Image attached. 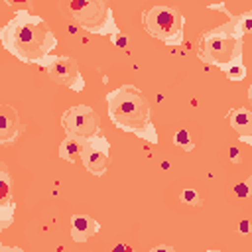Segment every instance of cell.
<instances>
[{
    "mask_svg": "<svg viewBox=\"0 0 252 252\" xmlns=\"http://www.w3.org/2000/svg\"><path fill=\"white\" fill-rule=\"evenodd\" d=\"M0 41L4 49L22 63L39 65L57 47V37L47 22L39 16H33L30 10H16L14 18L4 24Z\"/></svg>",
    "mask_w": 252,
    "mask_h": 252,
    "instance_id": "cell-1",
    "label": "cell"
},
{
    "mask_svg": "<svg viewBox=\"0 0 252 252\" xmlns=\"http://www.w3.org/2000/svg\"><path fill=\"white\" fill-rule=\"evenodd\" d=\"M106 106L108 118L116 128L130 132L148 144H158V130L152 122L150 102L138 87L122 85L110 91L106 94Z\"/></svg>",
    "mask_w": 252,
    "mask_h": 252,
    "instance_id": "cell-2",
    "label": "cell"
},
{
    "mask_svg": "<svg viewBox=\"0 0 252 252\" xmlns=\"http://www.w3.org/2000/svg\"><path fill=\"white\" fill-rule=\"evenodd\" d=\"M242 30L230 16L226 24L203 33L197 55L201 61L224 71L228 65L242 61Z\"/></svg>",
    "mask_w": 252,
    "mask_h": 252,
    "instance_id": "cell-3",
    "label": "cell"
},
{
    "mask_svg": "<svg viewBox=\"0 0 252 252\" xmlns=\"http://www.w3.org/2000/svg\"><path fill=\"white\" fill-rule=\"evenodd\" d=\"M61 6L79 28L98 35H120L108 0H63Z\"/></svg>",
    "mask_w": 252,
    "mask_h": 252,
    "instance_id": "cell-4",
    "label": "cell"
},
{
    "mask_svg": "<svg viewBox=\"0 0 252 252\" xmlns=\"http://www.w3.org/2000/svg\"><path fill=\"white\" fill-rule=\"evenodd\" d=\"M144 30L159 39L165 45H181L183 43V28H185V16L173 8V6H152L142 14Z\"/></svg>",
    "mask_w": 252,
    "mask_h": 252,
    "instance_id": "cell-5",
    "label": "cell"
},
{
    "mask_svg": "<svg viewBox=\"0 0 252 252\" xmlns=\"http://www.w3.org/2000/svg\"><path fill=\"white\" fill-rule=\"evenodd\" d=\"M61 124L67 134L83 142L100 132V116L96 114V110H93L87 104H77L65 110L61 116Z\"/></svg>",
    "mask_w": 252,
    "mask_h": 252,
    "instance_id": "cell-6",
    "label": "cell"
},
{
    "mask_svg": "<svg viewBox=\"0 0 252 252\" xmlns=\"http://www.w3.org/2000/svg\"><path fill=\"white\" fill-rule=\"evenodd\" d=\"M43 67H47V73L49 77L57 83V85H63L71 91H77L81 93L85 89V81H83V75L79 71V65L73 57H67V55H59V57H47L41 61Z\"/></svg>",
    "mask_w": 252,
    "mask_h": 252,
    "instance_id": "cell-7",
    "label": "cell"
},
{
    "mask_svg": "<svg viewBox=\"0 0 252 252\" xmlns=\"http://www.w3.org/2000/svg\"><path fill=\"white\" fill-rule=\"evenodd\" d=\"M81 161H83L85 169L96 177L106 173V169L110 165V142L106 140V136L102 132L85 140Z\"/></svg>",
    "mask_w": 252,
    "mask_h": 252,
    "instance_id": "cell-8",
    "label": "cell"
},
{
    "mask_svg": "<svg viewBox=\"0 0 252 252\" xmlns=\"http://www.w3.org/2000/svg\"><path fill=\"white\" fill-rule=\"evenodd\" d=\"M20 132H22V124H20L18 112L10 104H2L0 106V142L8 146L20 136Z\"/></svg>",
    "mask_w": 252,
    "mask_h": 252,
    "instance_id": "cell-9",
    "label": "cell"
},
{
    "mask_svg": "<svg viewBox=\"0 0 252 252\" xmlns=\"http://www.w3.org/2000/svg\"><path fill=\"white\" fill-rule=\"evenodd\" d=\"M228 122L236 132L240 142L252 146V110L248 108H232L228 112Z\"/></svg>",
    "mask_w": 252,
    "mask_h": 252,
    "instance_id": "cell-10",
    "label": "cell"
},
{
    "mask_svg": "<svg viewBox=\"0 0 252 252\" xmlns=\"http://www.w3.org/2000/svg\"><path fill=\"white\" fill-rule=\"evenodd\" d=\"M100 230V224L89 215H73L71 217V238L73 242H87Z\"/></svg>",
    "mask_w": 252,
    "mask_h": 252,
    "instance_id": "cell-11",
    "label": "cell"
},
{
    "mask_svg": "<svg viewBox=\"0 0 252 252\" xmlns=\"http://www.w3.org/2000/svg\"><path fill=\"white\" fill-rule=\"evenodd\" d=\"M83 146H85L83 140H79V138L67 134V136L63 138V142L59 144V158H63V159L69 161V163H75V161L81 158V154H83Z\"/></svg>",
    "mask_w": 252,
    "mask_h": 252,
    "instance_id": "cell-12",
    "label": "cell"
},
{
    "mask_svg": "<svg viewBox=\"0 0 252 252\" xmlns=\"http://www.w3.org/2000/svg\"><path fill=\"white\" fill-rule=\"evenodd\" d=\"M173 144L179 146V148L185 150V152L195 150V142H193V138H191V134H189L187 128H177V130H175V134H173Z\"/></svg>",
    "mask_w": 252,
    "mask_h": 252,
    "instance_id": "cell-13",
    "label": "cell"
},
{
    "mask_svg": "<svg viewBox=\"0 0 252 252\" xmlns=\"http://www.w3.org/2000/svg\"><path fill=\"white\" fill-rule=\"evenodd\" d=\"M12 203V193H10V177L6 165H0V205Z\"/></svg>",
    "mask_w": 252,
    "mask_h": 252,
    "instance_id": "cell-14",
    "label": "cell"
},
{
    "mask_svg": "<svg viewBox=\"0 0 252 252\" xmlns=\"http://www.w3.org/2000/svg\"><path fill=\"white\" fill-rule=\"evenodd\" d=\"M179 199H181L183 205H191V207H201L203 205V197L195 189H183L179 193Z\"/></svg>",
    "mask_w": 252,
    "mask_h": 252,
    "instance_id": "cell-15",
    "label": "cell"
},
{
    "mask_svg": "<svg viewBox=\"0 0 252 252\" xmlns=\"http://www.w3.org/2000/svg\"><path fill=\"white\" fill-rule=\"evenodd\" d=\"M224 73H226V77H228L230 81H242V79L246 77V67L242 65V61H238V63L228 65V67L224 69Z\"/></svg>",
    "mask_w": 252,
    "mask_h": 252,
    "instance_id": "cell-16",
    "label": "cell"
},
{
    "mask_svg": "<svg viewBox=\"0 0 252 252\" xmlns=\"http://www.w3.org/2000/svg\"><path fill=\"white\" fill-rule=\"evenodd\" d=\"M14 211H16V205L14 203H8V205H0V228H8L10 222H12V217H14Z\"/></svg>",
    "mask_w": 252,
    "mask_h": 252,
    "instance_id": "cell-17",
    "label": "cell"
},
{
    "mask_svg": "<svg viewBox=\"0 0 252 252\" xmlns=\"http://www.w3.org/2000/svg\"><path fill=\"white\" fill-rule=\"evenodd\" d=\"M234 193H236V197H240V199L250 197V195H252V177H248V179L236 183V185H234Z\"/></svg>",
    "mask_w": 252,
    "mask_h": 252,
    "instance_id": "cell-18",
    "label": "cell"
},
{
    "mask_svg": "<svg viewBox=\"0 0 252 252\" xmlns=\"http://www.w3.org/2000/svg\"><path fill=\"white\" fill-rule=\"evenodd\" d=\"M236 24L242 30V33H252V12H244L242 16H238Z\"/></svg>",
    "mask_w": 252,
    "mask_h": 252,
    "instance_id": "cell-19",
    "label": "cell"
},
{
    "mask_svg": "<svg viewBox=\"0 0 252 252\" xmlns=\"http://www.w3.org/2000/svg\"><path fill=\"white\" fill-rule=\"evenodd\" d=\"M203 2H205V4L209 6V8H215V10H222V12L226 14V16H230V14H228V10L224 8V4H222L220 0H203Z\"/></svg>",
    "mask_w": 252,
    "mask_h": 252,
    "instance_id": "cell-20",
    "label": "cell"
},
{
    "mask_svg": "<svg viewBox=\"0 0 252 252\" xmlns=\"http://www.w3.org/2000/svg\"><path fill=\"white\" fill-rule=\"evenodd\" d=\"M228 154H230V161H232V163H240V161H242V158H240V150H238V148H230Z\"/></svg>",
    "mask_w": 252,
    "mask_h": 252,
    "instance_id": "cell-21",
    "label": "cell"
},
{
    "mask_svg": "<svg viewBox=\"0 0 252 252\" xmlns=\"http://www.w3.org/2000/svg\"><path fill=\"white\" fill-rule=\"evenodd\" d=\"M238 230H240L242 234H250V232H252V224H250L248 220H242V222L238 224Z\"/></svg>",
    "mask_w": 252,
    "mask_h": 252,
    "instance_id": "cell-22",
    "label": "cell"
},
{
    "mask_svg": "<svg viewBox=\"0 0 252 252\" xmlns=\"http://www.w3.org/2000/svg\"><path fill=\"white\" fill-rule=\"evenodd\" d=\"M4 2L12 8H16V4H30V0H4Z\"/></svg>",
    "mask_w": 252,
    "mask_h": 252,
    "instance_id": "cell-23",
    "label": "cell"
},
{
    "mask_svg": "<svg viewBox=\"0 0 252 252\" xmlns=\"http://www.w3.org/2000/svg\"><path fill=\"white\" fill-rule=\"evenodd\" d=\"M158 250H169V252H173V248L171 246H165V244H159V246H154L152 248V252H158Z\"/></svg>",
    "mask_w": 252,
    "mask_h": 252,
    "instance_id": "cell-24",
    "label": "cell"
},
{
    "mask_svg": "<svg viewBox=\"0 0 252 252\" xmlns=\"http://www.w3.org/2000/svg\"><path fill=\"white\" fill-rule=\"evenodd\" d=\"M248 100H250V102H252V85H250V87H248Z\"/></svg>",
    "mask_w": 252,
    "mask_h": 252,
    "instance_id": "cell-25",
    "label": "cell"
},
{
    "mask_svg": "<svg viewBox=\"0 0 252 252\" xmlns=\"http://www.w3.org/2000/svg\"><path fill=\"white\" fill-rule=\"evenodd\" d=\"M250 177H252V175H250Z\"/></svg>",
    "mask_w": 252,
    "mask_h": 252,
    "instance_id": "cell-26",
    "label": "cell"
}]
</instances>
